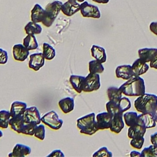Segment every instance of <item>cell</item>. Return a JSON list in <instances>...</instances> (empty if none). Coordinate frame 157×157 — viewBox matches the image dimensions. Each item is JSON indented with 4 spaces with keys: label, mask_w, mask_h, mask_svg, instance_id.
Returning a JSON list of instances; mask_svg holds the SVG:
<instances>
[{
    "label": "cell",
    "mask_w": 157,
    "mask_h": 157,
    "mask_svg": "<svg viewBox=\"0 0 157 157\" xmlns=\"http://www.w3.org/2000/svg\"><path fill=\"white\" fill-rule=\"evenodd\" d=\"M119 88L122 94L128 96H139L145 93L144 80L140 76L137 75L128 79Z\"/></svg>",
    "instance_id": "cell-1"
},
{
    "label": "cell",
    "mask_w": 157,
    "mask_h": 157,
    "mask_svg": "<svg viewBox=\"0 0 157 157\" xmlns=\"http://www.w3.org/2000/svg\"><path fill=\"white\" fill-rule=\"evenodd\" d=\"M156 104L157 96L150 93H144L139 96L134 102L136 109L143 114H150Z\"/></svg>",
    "instance_id": "cell-2"
},
{
    "label": "cell",
    "mask_w": 157,
    "mask_h": 157,
    "mask_svg": "<svg viewBox=\"0 0 157 157\" xmlns=\"http://www.w3.org/2000/svg\"><path fill=\"white\" fill-rule=\"evenodd\" d=\"M77 127L80 132L86 135H93L99 130L96 120L95 113H90L77 120Z\"/></svg>",
    "instance_id": "cell-3"
},
{
    "label": "cell",
    "mask_w": 157,
    "mask_h": 157,
    "mask_svg": "<svg viewBox=\"0 0 157 157\" xmlns=\"http://www.w3.org/2000/svg\"><path fill=\"white\" fill-rule=\"evenodd\" d=\"M131 107L129 99L126 97H122L118 100H109L105 104L107 112L112 116L117 113H123Z\"/></svg>",
    "instance_id": "cell-4"
},
{
    "label": "cell",
    "mask_w": 157,
    "mask_h": 157,
    "mask_svg": "<svg viewBox=\"0 0 157 157\" xmlns=\"http://www.w3.org/2000/svg\"><path fill=\"white\" fill-rule=\"evenodd\" d=\"M63 2L59 1H54L48 3L45 7V18L42 21V24L46 27L52 26L55 20L57 17Z\"/></svg>",
    "instance_id": "cell-5"
},
{
    "label": "cell",
    "mask_w": 157,
    "mask_h": 157,
    "mask_svg": "<svg viewBox=\"0 0 157 157\" xmlns=\"http://www.w3.org/2000/svg\"><path fill=\"white\" fill-rule=\"evenodd\" d=\"M41 122L55 130L60 129L63 124V121L59 118L55 110H51L46 113L41 117Z\"/></svg>",
    "instance_id": "cell-6"
},
{
    "label": "cell",
    "mask_w": 157,
    "mask_h": 157,
    "mask_svg": "<svg viewBox=\"0 0 157 157\" xmlns=\"http://www.w3.org/2000/svg\"><path fill=\"white\" fill-rule=\"evenodd\" d=\"M101 86L100 76L99 74L89 73L85 77L83 82V91L92 92L98 90Z\"/></svg>",
    "instance_id": "cell-7"
},
{
    "label": "cell",
    "mask_w": 157,
    "mask_h": 157,
    "mask_svg": "<svg viewBox=\"0 0 157 157\" xmlns=\"http://www.w3.org/2000/svg\"><path fill=\"white\" fill-rule=\"evenodd\" d=\"M80 11L83 17L93 18L101 17V13L98 6L89 4L87 1H84L80 4Z\"/></svg>",
    "instance_id": "cell-8"
},
{
    "label": "cell",
    "mask_w": 157,
    "mask_h": 157,
    "mask_svg": "<svg viewBox=\"0 0 157 157\" xmlns=\"http://www.w3.org/2000/svg\"><path fill=\"white\" fill-rule=\"evenodd\" d=\"M23 117L25 123H36L39 124L41 123V116L38 109L36 106L27 107L23 114Z\"/></svg>",
    "instance_id": "cell-9"
},
{
    "label": "cell",
    "mask_w": 157,
    "mask_h": 157,
    "mask_svg": "<svg viewBox=\"0 0 157 157\" xmlns=\"http://www.w3.org/2000/svg\"><path fill=\"white\" fill-rule=\"evenodd\" d=\"M45 58L42 53H35L30 55L28 67L35 71H39L45 64Z\"/></svg>",
    "instance_id": "cell-10"
},
{
    "label": "cell",
    "mask_w": 157,
    "mask_h": 157,
    "mask_svg": "<svg viewBox=\"0 0 157 157\" xmlns=\"http://www.w3.org/2000/svg\"><path fill=\"white\" fill-rule=\"evenodd\" d=\"M12 54L15 60L24 61L29 56V50L23 44H17L13 46Z\"/></svg>",
    "instance_id": "cell-11"
},
{
    "label": "cell",
    "mask_w": 157,
    "mask_h": 157,
    "mask_svg": "<svg viewBox=\"0 0 157 157\" xmlns=\"http://www.w3.org/2000/svg\"><path fill=\"white\" fill-rule=\"evenodd\" d=\"M80 6L75 0H67L62 4L61 10L64 15L71 17L80 10Z\"/></svg>",
    "instance_id": "cell-12"
},
{
    "label": "cell",
    "mask_w": 157,
    "mask_h": 157,
    "mask_svg": "<svg viewBox=\"0 0 157 157\" xmlns=\"http://www.w3.org/2000/svg\"><path fill=\"white\" fill-rule=\"evenodd\" d=\"M113 116L107 112L98 113L96 117V121L99 129H109L112 120Z\"/></svg>",
    "instance_id": "cell-13"
},
{
    "label": "cell",
    "mask_w": 157,
    "mask_h": 157,
    "mask_svg": "<svg viewBox=\"0 0 157 157\" xmlns=\"http://www.w3.org/2000/svg\"><path fill=\"white\" fill-rule=\"evenodd\" d=\"M115 74L117 78L126 80L135 75L132 66L129 64H124L117 67L115 69Z\"/></svg>",
    "instance_id": "cell-14"
},
{
    "label": "cell",
    "mask_w": 157,
    "mask_h": 157,
    "mask_svg": "<svg viewBox=\"0 0 157 157\" xmlns=\"http://www.w3.org/2000/svg\"><path fill=\"white\" fill-rule=\"evenodd\" d=\"M31 152V148L26 145L17 144L13 150L8 155L10 157H24L29 155Z\"/></svg>",
    "instance_id": "cell-15"
},
{
    "label": "cell",
    "mask_w": 157,
    "mask_h": 157,
    "mask_svg": "<svg viewBox=\"0 0 157 157\" xmlns=\"http://www.w3.org/2000/svg\"><path fill=\"white\" fill-rule=\"evenodd\" d=\"M124 123L123 120V113H117L113 115L110 130L115 133L118 134L123 129Z\"/></svg>",
    "instance_id": "cell-16"
},
{
    "label": "cell",
    "mask_w": 157,
    "mask_h": 157,
    "mask_svg": "<svg viewBox=\"0 0 157 157\" xmlns=\"http://www.w3.org/2000/svg\"><path fill=\"white\" fill-rule=\"evenodd\" d=\"M131 66L135 75L137 76H140L145 74L149 69V66L147 64V63L144 61L139 58L133 62Z\"/></svg>",
    "instance_id": "cell-17"
},
{
    "label": "cell",
    "mask_w": 157,
    "mask_h": 157,
    "mask_svg": "<svg viewBox=\"0 0 157 157\" xmlns=\"http://www.w3.org/2000/svg\"><path fill=\"white\" fill-rule=\"evenodd\" d=\"M146 129L147 128L145 126L137 121L135 124L129 126L128 129V136L131 139L137 136H144L146 132Z\"/></svg>",
    "instance_id": "cell-18"
},
{
    "label": "cell",
    "mask_w": 157,
    "mask_h": 157,
    "mask_svg": "<svg viewBox=\"0 0 157 157\" xmlns=\"http://www.w3.org/2000/svg\"><path fill=\"white\" fill-rule=\"evenodd\" d=\"M45 10L43 9L40 4H36L31 10V21L35 23L42 22L45 18Z\"/></svg>",
    "instance_id": "cell-19"
},
{
    "label": "cell",
    "mask_w": 157,
    "mask_h": 157,
    "mask_svg": "<svg viewBox=\"0 0 157 157\" xmlns=\"http://www.w3.org/2000/svg\"><path fill=\"white\" fill-rule=\"evenodd\" d=\"M156 53L157 48H143L138 50L139 58L146 63L150 62Z\"/></svg>",
    "instance_id": "cell-20"
},
{
    "label": "cell",
    "mask_w": 157,
    "mask_h": 157,
    "mask_svg": "<svg viewBox=\"0 0 157 157\" xmlns=\"http://www.w3.org/2000/svg\"><path fill=\"white\" fill-rule=\"evenodd\" d=\"M9 125L12 129L18 134L21 133V131L25 125V121L23 115L12 117L10 119Z\"/></svg>",
    "instance_id": "cell-21"
},
{
    "label": "cell",
    "mask_w": 157,
    "mask_h": 157,
    "mask_svg": "<svg viewBox=\"0 0 157 157\" xmlns=\"http://www.w3.org/2000/svg\"><path fill=\"white\" fill-rule=\"evenodd\" d=\"M91 56L95 59L101 62V63H105L107 59V55L105 49L100 46L93 45L91 48Z\"/></svg>",
    "instance_id": "cell-22"
},
{
    "label": "cell",
    "mask_w": 157,
    "mask_h": 157,
    "mask_svg": "<svg viewBox=\"0 0 157 157\" xmlns=\"http://www.w3.org/2000/svg\"><path fill=\"white\" fill-rule=\"evenodd\" d=\"M85 77L84 76L77 75H71L69 77L70 83L74 90L78 93H81L83 91Z\"/></svg>",
    "instance_id": "cell-23"
},
{
    "label": "cell",
    "mask_w": 157,
    "mask_h": 157,
    "mask_svg": "<svg viewBox=\"0 0 157 157\" xmlns=\"http://www.w3.org/2000/svg\"><path fill=\"white\" fill-rule=\"evenodd\" d=\"M27 108V104L25 102L15 101H13L10 106V115L11 117L23 115L25 110Z\"/></svg>",
    "instance_id": "cell-24"
},
{
    "label": "cell",
    "mask_w": 157,
    "mask_h": 157,
    "mask_svg": "<svg viewBox=\"0 0 157 157\" xmlns=\"http://www.w3.org/2000/svg\"><path fill=\"white\" fill-rule=\"evenodd\" d=\"M58 105L63 113H69L74 109V100L72 98L66 97L59 101Z\"/></svg>",
    "instance_id": "cell-25"
},
{
    "label": "cell",
    "mask_w": 157,
    "mask_h": 157,
    "mask_svg": "<svg viewBox=\"0 0 157 157\" xmlns=\"http://www.w3.org/2000/svg\"><path fill=\"white\" fill-rule=\"evenodd\" d=\"M137 122L145 126L147 129L156 126V121L150 114L141 113L137 116Z\"/></svg>",
    "instance_id": "cell-26"
},
{
    "label": "cell",
    "mask_w": 157,
    "mask_h": 157,
    "mask_svg": "<svg viewBox=\"0 0 157 157\" xmlns=\"http://www.w3.org/2000/svg\"><path fill=\"white\" fill-rule=\"evenodd\" d=\"M23 44L29 50H36L39 47L38 42L34 34H28L23 39Z\"/></svg>",
    "instance_id": "cell-27"
},
{
    "label": "cell",
    "mask_w": 157,
    "mask_h": 157,
    "mask_svg": "<svg viewBox=\"0 0 157 157\" xmlns=\"http://www.w3.org/2000/svg\"><path fill=\"white\" fill-rule=\"evenodd\" d=\"M25 31L27 34H39L42 33V28L37 23L31 21L25 25Z\"/></svg>",
    "instance_id": "cell-28"
},
{
    "label": "cell",
    "mask_w": 157,
    "mask_h": 157,
    "mask_svg": "<svg viewBox=\"0 0 157 157\" xmlns=\"http://www.w3.org/2000/svg\"><path fill=\"white\" fill-rule=\"evenodd\" d=\"M88 69L90 73L101 74L104 71L102 64L96 59L91 60L88 63Z\"/></svg>",
    "instance_id": "cell-29"
},
{
    "label": "cell",
    "mask_w": 157,
    "mask_h": 157,
    "mask_svg": "<svg viewBox=\"0 0 157 157\" xmlns=\"http://www.w3.org/2000/svg\"><path fill=\"white\" fill-rule=\"evenodd\" d=\"M42 53L45 59L52 60L56 55V51L52 45L44 42L42 46Z\"/></svg>",
    "instance_id": "cell-30"
},
{
    "label": "cell",
    "mask_w": 157,
    "mask_h": 157,
    "mask_svg": "<svg viewBox=\"0 0 157 157\" xmlns=\"http://www.w3.org/2000/svg\"><path fill=\"white\" fill-rule=\"evenodd\" d=\"M107 97L109 100L116 101L122 98V92L117 86H110L107 90Z\"/></svg>",
    "instance_id": "cell-31"
},
{
    "label": "cell",
    "mask_w": 157,
    "mask_h": 157,
    "mask_svg": "<svg viewBox=\"0 0 157 157\" xmlns=\"http://www.w3.org/2000/svg\"><path fill=\"white\" fill-rule=\"evenodd\" d=\"M11 115L10 111L6 110H0V128L6 129L9 125Z\"/></svg>",
    "instance_id": "cell-32"
},
{
    "label": "cell",
    "mask_w": 157,
    "mask_h": 157,
    "mask_svg": "<svg viewBox=\"0 0 157 157\" xmlns=\"http://www.w3.org/2000/svg\"><path fill=\"white\" fill-rule=\"evenodd\" d=\"M137 113L135 112H127L123 114L125 124L128 126L135 124L137 121Z\"/></svg>",
    "instance_id": "cell-33"
},
{
    "label": "cell",
    "mask_w": 157,
    "mask_h": 157,
    "mask_svg": "<svg viewBox=\"0 0 157 157\" xmlns=\"http://www.w3.org/2000/svg\"><path fill=\"white\" fill-rule=\"evenodd\" d=\"M140 153L143 157H157V145L151 144L144 148Z\"/></svg>",
    "instance_id": "cell-34"
},
{
    "label": "cell",
    "mask_w": 157,
    "mask_h": 157,
    "mask_svg": "<svg viewBox=\"0 0 157 157\" xmlns=\"http://www.w3.org/2000/svg\"><path fill=\"white\" fill-rule=\"evenodd\" d=\"M38 124L36 123H25V125L23 128L21 134L29 135V136H34V131L36 128Z\"/></svg>",
    "instance_id": "cell-35"
},
{
    "label": "cell",
    "mask_w": 157,
    "mask_h": 157,
    "mask_svg": "<svg viewBox=\"0 0 157 157\" xmlns=\"http://www.w3.org/2000/svg\"><path fill=\"white\" fill-rule=\"evenodd\" d=\"M144 141L145 139L144 138V136H137L131 139L130 141V145L133 148L137 149H141L144 145Z\"/></svg>",
    "instance_id": "cell-36"
},
{
    "label": "cell",
    "mask_w": 157,
    "mask_h": 157,
    "mask_svg": "<svg viewBox=\"0 0 157 157\" xmlns=\"http://www.w3.org/2000/svg\"><path fill=\"white\" fill-rule=\"evenodd\" d=\"M34 136L37 139L43 140L45 137V129L42 124H39L36 128Z\"/></svg>",
    "instance_id": "cell-37"
},
{
    "label": "cell",
    "mask_w": 157,
    "mask_h": 157,
    "mask_svg": "<svg viewBox=\"0 0 157 157\" xmlns=\"http://www.w3.org/2000/svg\"><path fill=\"white\" fill-rule=\"evenodd\" d=\"M93 157H99V156H105V157H111L112 156V153L106 147H102L100 148L98 150L95 151L93 154Z\"/></svg>",
    "instance_id": "cell-38"
},
{
    "label": "cell",
    "mask_w": 157,
    "mask_h": 157,
    "mask_svg": "<svg viewBox=\"0 0 157 157\" xmlns=\"http://www.w3.org/2000/svg\"><path fill=\"white\" fill-rule=\"evenodd\" d=\"M7 52L2 48H0V64H5L8 61Z\"/></svg>",
    "instance_id": "cell-39"
},
{
    "label": "cell",
    "mask_w": 157,
    "mask_h": 157,
    "mask_svg": "<svg viewBox=\"0 0 157 157\" xmlns=\"http://www.w3.org/2000/svg\"><path fill=\"white\" fill-rule=\"evenodd\" d=\"M48 157H50V156H53V157H64V155L63 153V151L61 150H53L49 155H47Z\"/></svg>",
    "instance_id": "cell-40"
},
{
    "label": "cell",
    "mask_w": 157,
    "mask_h": 157,
    "mask_svg": "<svg viewBox=\"0 0 157 157\" xmlns=\"http://www.w3.org/2000/svg\"><path fill=\"white\" fill-rule=\"evenodd\" d=\"M150 30L151 32H152L154 34L157 36V21L155 22H151L150 24Z\"/></svg>",
    "instance_id": "cell-41"
},
{
    "label": "cell",
    "mask_w": 157,
    "mask_h": 157,
    "mask_svg": "<svg viewBox=\"0 0 157 157\" xmlns=\"http://www.w3.org/2000/svg\"><path fill=\"white\" fill-rule=\"evenodd\" d=\"M150 67L157 69V53L150 62Z\"/></svg>",
    "instance_id": "cell-42"
},
{
    "label": "cell",
    "mask_w": 157,
    "mask_h": 157,
    "mask_svg": "<svg viewBox=\"0 0 157 157\" xmlns=\"http://www.w3.org/2000/svg\"><path fill=\"white\" fill-rule=\"evenodd\" d=\"M150 142L152 144L157 145V132L151 134L150 136Z\"/></svg>",
    "instance_id": "cell-43"
},
{
    "label": "cell",
    "mask_w": 157,
    "mask_h": 157,
    "mask_svg": "<svg viewBox=\"0 0 157 157\" xmlns=\"http://www.w3.org/2000/svg\"><path fill=\"white\" fill-rule=\"evenodd\" d=\"M150 115L153 118V119L155 120L156 123H157V104L153 109L152 112L150 113Z\"/></svg>",
    "instance_id": "cell-44"
},
{
    "label": "cell",
    "mask_w": 157,
    "mask_h": 157,
    "mask_svg": "<svg viewBox=\"0 0 157 157\" xmlns=\"http://www.w3.org/2000/svg\"><path fill=\"white\" fill-rule=\"evenodd\" d=\"M130 156L132 157L134 156H141V153L137 151L132 150L130 152Z\"/></svg>",
    "instance_id": "cell-45"
},
{
    "label": "cell",
    "mask_w": 157,
    "mask_h": 157,
    "mask_svg": "<svg viewBox=\"0 0 157 157\" xmlns=\"http://www.w3.org/2000/svg\"><path fill=\"white\" fill-rule=\"evenodd\" d=\"M93 2L99 4H107L109 2V0H92Z\"/></svg>",
    "instance_id": "cell-46"
},
{
    "label": "cell",
    "mask_w": 157,
    "mask_h": 157,
    "mask_svg": "<svg viewBox=\"0 0 157 157\" xmlns=\"http://www.w3.org/2000/svg\"><path fill=\"white\" fill-rule=\"evenodd\" d=\"M2 136H3V133H2V131L0 130V137H2Z\"/></svg>",
    "instance_id": "cell-47"
},
{
    "label": "cell",
    "mask_w": 157,
    "mask_h": 157,
    "mask_svg": "<svg viewBox=\"0 0 157 157\" xmlns=\"http://www.w3.org/2000/svg\"><path fill=\"white\" fill-rule=\"evenodd\" d=\"M76 1H78V2H84L85 1V0H75Z\"/></svg>",
    "instance_id": "cell-48"
}]
</instances>
